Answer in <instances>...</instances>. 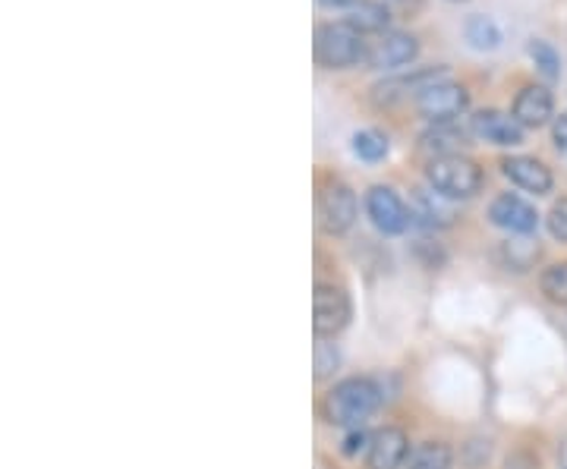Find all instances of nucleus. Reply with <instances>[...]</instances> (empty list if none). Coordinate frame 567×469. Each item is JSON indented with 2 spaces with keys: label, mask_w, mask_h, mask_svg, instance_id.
Segmentation results:
<instances>
[{
  "label": "nucleus",
  "mask_w": 567,
  "mask_h": 469,
  "mask_svg": "<svg viewBox=\"0 0 567 469\" xmlns=\"http://www.w3.org/2000/svg\"><path fill=\"white\" fill-rule=\"evenodd\" d=\"M365 215L385 237H398L410 225V208L391 186H372L365 192Z\"/></svg>",
  "instance_id": "nucleus-7"
},
{
  "label": "nucleus",
  "mask_w": 567,
  "mask_h": 469,
  "mask_svg": "<svg viewBox=\"0 0 567 469\" xmlns=\"http://www.w3.org/2000/svg\"><path fill=\"white\" fill-rule=\"evenodd\" d=\"M473 129H464L457 123H432V129L420 136V148L432 158H442V155H461V148L470 145Z\"/></svg>",
  "instance_id": "nucleus-15"
},
{
  "label": "nucleus",
  "mask_w": 567,
  "mask_h": 469,
  "mask_svg": "<svg viewBox=\"0 0 567 469\" xmlns=\"http://www.w3.org/2000/svg\"><path fill=\"white\" fill-rule=\"evenodd\" d=\"M454 3H461V0H454Z\"/></svg>",
  "instance_id": "nucleus-29"
},
{
  "label": "nucleus",
  "mask_w": 567,
  "mask_h": 469,
  "mask_svg": "<svg viewBox=\"0 0 567 469\" xmlns=\"http://www.w3.org/2000/svg\"><path fill=\"white\" fill-rule=\"evenodd\" d=\"M334 368H338V350L331 347V344H324V341H319V347H316V378L331 375Z\"/></svg>",
  "instance_id": "nucleus-25"
},
{
  "label": "nucleus",
  "mask_w": 567,
  "mask_h": 469,
  "mask_svg": "<svg viewBox=\"0 0 567 469\" xmlns=\"http://www.w3.org/2000/svg\"><path fill=\"white\" fill-rule=\"evenodd\" d=\"M347 25H353L360 35H382L391 22V10L379 0H357L344 17Z\"/></svg>",
  "instance_id": "nucleus-16"
},
{
  "label": "nucleus",
  "mask_w": 567,
  "mask_h": 469,
  "mask_svg": "<svg viewBox=\"0 0 567 469\" xmlns=\"http://www.w3.org/2000/svg\"><path fill=\"white\" fill-rule=\"evenodd\" d=\"M410 457V441L404 429L385 426L369 438L365 448V469H401Z\"/></svg>",
  "instance_id": "nucleus-10"
},
{
  "label": "nucleus",
  "mask_w": 567,
  "mask_h": 469,
  "mask_svg": "<svg viewBox=\"0 0 567 469\" xmlns=\"http://www.w3.org/2000/svg\"><path fill=\"white\" fill-rule=\"evenodd\" d=\"M425 180L445 199H473L483 186V170L466 155H442L429 161Z\"/></svg>",
  "instance_id": "nucleus-3"
},
{
  "label": "nucleus",
  "mask_w": 567,
  "mask_h": 469,
  "mask_svg": "<svg viewBox=\"0 0 567 469\" xmlns=\"http://www.w3.org/2000/svg\"><path fill=\"white\" fill-rule=\"evenodd\" d=\"M316 218L319 230L328 237H344L357 225V196L341 180H324L316 196Z\"/></svg>",
  "instance_id": "nucleus-4"
},
{
  "label": "nucleus",
  "mask_w": 567,
  "mask_h": 469,
  "mask_svg": "<svg viewBox=\"0 0 567 469\" xmlns=\"http://www.w3.org/2000/svg\"><path fill=\"white\" fill-rule=\"evenodd\" d=\"M507 265L514 271H527L536 259H539V246H533L529 240H514V243L505 246Z\"/></svg>",
  "instance_id": "nucleus-23"
},
{
  "label": "nucleus",
  "mask_w": 567,
  "mask_h": 469,
  "mask_svg": "<svg viewBox=\"0 0 567 469\" xmlns=\"http://www.w3.org/2000/svg\"><path fill=\"white\" fill-rule=\"evenodd\" d=\"M316 63L322 70H350L365 61L369 41L347 22H322L316 29Z\"/></svg>",
  "instance_id": "nucleus-2"
},
{
  "label": "nucleus",
  "mask_w": 567,
  "mask_h": 469,
  "mask_svg": "<svg viewBox=\"0 0 567 469\" xmlns=\"http://www.w3.org/2000/svg\"><path fill=\"white\" fill-rule=\"evenodd\" d=\"M420 58V41L410 32H382L365 48V66L369 70H401Z\"/></svg>",
  "instance_id": "nucleus-8"
},
{
  "label": "nucleus",
  "mask_w": 567,
  "mask_h": 469,
  "mask_svg": "<svg viewBox=\"0 0 567 469\" xmlns=\"http://www.w3.org/2000/svg\"><path fill=\"white\" fill-rule=\"evenodd\" d=\"M488 221L507 230V233H524L527 237V233H533L539 227V215H536V208L527 199H520L514 192H502L495 202L488 205Z\"/></svg>",
  "instance_id": "nucleus-9"
},
{
  "label": "nucleus",
  "mask_w": 567,
  "mask_h": 469,
  "mask_svg": "<svg viewBox=\"0 0 567 469\" xmlns=\"http://www.w3.org/2000/svg\"><path fill=\"white\" fill-rule=\"evenodd\" d=\"M319 3H322V7H328V10H341V7H347V10H350L357 0H319Z\"/></svg>",
  "instance_id": "nucleus-28"
},
{
  "label": "nucleus",
  "mask_w": 567,
  "mask_h": 469,
  "mask_svg": "<svg viewBox=\"0 0 567 469\" xmlns=\"http://www.w3.org/2000/svg\"><path fill=\"white\" fill-rule=\"evenodd\" d=\"M546 225H548V233H551V237H555L558 243H567V196L551 205Z\"/></svg>",
  "instance_id": "nucleus-24"
},
{
  "label": "nucleus",
  "mask_w": 567,
  "mask_h": 469,
  "mask_svg": "<svg viewBox=\"0 0 567 469\" xmlns=\"http://www.w3.org/2000/svg\"><path fill=\"white\" fill-rule=\"evenodd\" d=\"M350 325V296L344 286L316 284L312 293V331L316 337H338Z\"/></svg>",
  "instance_id": "nucleus-6"
},
{
  "label": "nucleus",
  "mask_w": 567,
  "mask_h": 469,
  "mask_svg": "<svg viewBox=\"0 0 567 469\" xmlns=\"http://www.w3.org/2000/svg\"><path fill=\"white\" fill-rule=\"evenodd\" d=\"M539 290H543L548 303L567 309V262L548 265L543 271V278H539Z\"/></svg>",
  "instance_id": "nucleus-21"
},
{
  "label": "nucleus",
  "mask_w": 567,
  "mask_h": 469,
  "mask_svg": "<svg viewBox=\"0 0 567 469\" xmlns=\"http://www.w3.org/2000/svg\"><path fill=\"white\" fill-rule=\"evenodd\" d=\"M445 76V66H429V70H416V73H410V76H394V80L379 82L375 88H372V98L375 104H394L406 98V95H420L425 85H432V82H439Z\"/></svg>",
  "instance_id": "nucleus-14"
},
{
  "label": "nucleus",
  "mask_w": 567,
  "mask_h": 469,
  "mask_svg": "<svg viewBox=\"0 0 567 469\" xmlns=\"http://www.w3.org/2000/svg\"><path fill=\"white\" fill-rule=\"evenodd\" d=\"M388 152H391L388 136L385 133H379V129H360V133L353 136V155H357L360 161H369V164L385 161Z\"/></svg>",
  "instance_id": "nucleus-20"
},
{
  "label": "nucleus",
  "mask_w": 567,
  "mask_h": 469,
  "mask_svg": "<svg viewBox=\"0 0 567 469\" xmlns=\"http://www.w3.org/2000/svg\"><path fill=\"white\" fill-rule=\"evenodd\" d=\"M502 174L511 184L520 186L524 192H533V196H546L555 186L551 170L539 158H529V155H511V158H505L502 161Z\"/></svg>",
  "instance_id": "nucleus-13"
},
{
  "label": "nucleus",
  "mask_w": 567,
  "mask_h": 469,
  "mask_svg": "<svg viewBox=\"0 0 567 469\" xmlns=\"http://www.w3.org/2000/svg\"><path fill=\"white\" fill-rule=\"evenodd\" d=\"M445 196H439L435 189L432 192H425V189H416L413 192V199H410V221H416V225L423 227H445L451 225V211H447L445 205H442Z\"/></svg>",
  "instance_id": "nucleus-17"
},
{
  "label": "nucleus",
  "mask_w": 567,
  "mask_h": 469,
  "mask_svg": "<svg viewBox=\"0 0 567 469\" xmlns=\"http://www.w3.org/2000/svg\"><path fill=\"white\" fill-rule=\"evenodd\" d=\"M527 51H529V58H533V63H536V70H539L548 82L561 80V58H558V51H555L548 41L533 39L529 41Z\"/></svg>",
  "instance_id": "nucleus-22"
},
{
  "label": "nucleus",
  "mask_w": 567,
  "mask_h": 469,
  "mask_svg": "<svg viewBox=\"0 0 567 469\" xmlns=\"http://www.w3.org/2000/svg\"><path fill=\"white\" fill-rule=\"evenodd\" d=\"M464 35L476 51H495L502 44V29L495 25L492 17H483V13H476V17L466 20Z\"/></svg>",
  "instance_id": "nucleus-19"
},
{
  "label": "nucleus",
  "mask_w": 567,
  "mask_h": 469,
  "mask_svg": "<svg viewBox=\"0 0 567 469\" xmlns=\"http://www.w3.org/2000/svg\"><path fill=\"white\" fill-rule=\"evenodd\" d=\"M382 404V390L372 378H344L324 397V419L331 426L360 429Z\"/></svg>",
  "instance_id": "nucleus-1"
},
{
  "label": "nucleus",
  "mask_w": 567,
  "mask_h": 469,
  "mask_svg": "<svg viewBox=\"0 0 567 469\" xmlns=\"http://www.w3.org/2000/svg\"><path fill=\"white\" fill-rule=\"evenodd\" d=\"M466 107H470V92L461 82L439 80L416 95V111L429 123H454L457 117H464Z\"/></svg>",
  "instance_id": "nucleus-5"
},
{
  "label": "nucleus",
  "mask_w": 567,
  "mask_h": 469,
  "mask_svg": "<svg viewBox=\"0 0 567 469\" xmlns=\"http://www.w3.org/2000/svg\"><path fill=\"white\" fill-rule=\"evenodd\" d=\"M451 463H454V454L445 441H423L410 450L404 469H451Z\"/></svg>",
  "instance_id": "nucleus-18"
},
{
  "label": "nucleus",
  "mask_w": 567,
  "mask_h": 469,
  "mask_svg": "<svg viewBox=\"0 0 567 469\" xmlns=\"http://www.w3.org/2000/svg\"><path fill=\"white\" fill-rule=\"evenodd\" d=\"M470 129H473V136H480L492 145H502V148H514V145L524 143V126L517 123V117L505 114V111H495V107L473 114Z\"/></svg>",
  "instance_id": "nucleus-11"
},
{
  "label": "nucleus",
  "mask_w": 567,
  "mask_h": 469,
  "mask_svg": "<svg viewBox=\"0 0 567 469\" xmlns=\"http://www.w3.org/2000/svg\"><path fill=\"white\" fill-rule=\"evenodd\" d=\"M551 143L555 148L567 155V114H558L555 121H551Z\"/></svg>",
  "instance_id": "nucleus-26"
},
{
  "label": "nucleus",
  "mask_w": 567,
  "mask_h": 469,
  "mask_svg": "<svg viewBox=\"0 0 567 469\" xmlns=\"http://www.w3.org/2000/svg\"><path fill=\"white\" fill-rule=\"evenodd\" d=\"M369 438H372V435H365L363 429L353 431V435H350V438H347V441H344V454H347V457H353V454H357V450H360V448H369Z\"/></svg>",
  "instance_id": "nucleus-27"
},
{
  "label": "nucleus",
  "mask_w": 567,
  "mask_h": 469,
  "mask_svg": "<svg viewBox=\"0 0 567 469\" xmlns=\"http://www.w3.org/2000/svg\"><path fill=\"white\" fill-rule=\"evenodd\" d=\"M524 129H539L546 123L555 121V98L548 85H524L514 98V111H511Z\"/></svg>",
  "instance_id": "nucleus-12"
}]
</instances>
